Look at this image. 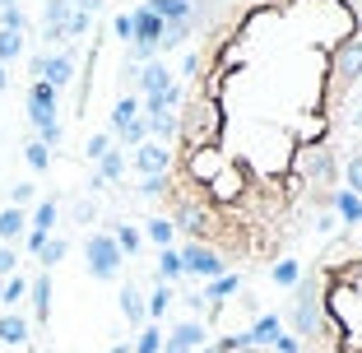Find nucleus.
Here are the masks:
<instances>
[{"label": "nucleus", "mask_w": 362, "mask_h": 353, "mask_svg": "<svg viewBox=\"0 0 362 353\" xmlns=\"http://www.w3.org/2000/svg\"><path fill=\"white\" fill-rule=\"evenodd\" d=\"M10 265H14V256H10V251H0V274H10Z\"/></svg>", "instance_id": "obj_6"}, {"label": "nucleus", "mask_w": 362, "mask_h": 353, "mask_svg": "<svg viewBox=\"0 0 362 353\" xmlns=\"http://www.w3.org/2000/svg\"><path fill=\"white\" fill-rule=\"evenodd\" d=\"M344 182L358 186L362 195V88H358V108H353V130H349V168H344Z\"/></svg>", "instance_id": "obj_3"}, {"label": "nucleus", "mask_w": 362, "mask_h": 353, "mask_svg": "<svg viewBox=\"0 0 362 353\" xmlns=\"http://www.w3.org/2000/svg\"><path fill=\"white\" fill-rule=\"evenodd\" d=\"M214 353H279V349H265V344H256V340H228L223 349H214Z\"/></svg>", "instance_id": "obj_4"}, {"label": "nucleus", "mask_w": 362, "mask_h": 353, "mask_svg": "<svg viewBox=\"0 0 362 353\" xmlns=\"http://www.w3.org/2000/svg\"><path fill=\"white\" fill-rule=\"evenodd\" d=\"M362 88V0H218L153 191L214 265L274 270L325 237Z\"/></svg>", "instance_id": "obj_1"}, {"label": "nucleus", "mask_w": 362, "mask_h": 353, "mask_svg": "<svg viewBox=\"0 0 362 353\" xmlns=\"http://www.w3.org/2000/svg\"><path fill=\"white\" fill-rule=\"evenodd\" d=\"M298 353H362V224L325 233L293 284Z\"/></svg>", "instance_id": "obj_2"}, {"label": "nucleus", "mask_w": 362, "mask_h": 353, "mask_svg": "<svg viewBox=\"0 0 362 353\" xmlns=\"http://www.w3.org/2000/svg\"><path fill=\"white\" fill-rule=\"evenodd\" d=\"M14 47H19V37H14V33H5V37H0V56H14Z\"/></svg>", "instance_id": "obj_5"}]
</instances>
